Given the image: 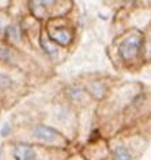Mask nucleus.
I'll return each mask as SVG.
<instances>
[{"mask_svg":"<svg viewBox=\"0 0 151 160\" xmlns=\"http://www.w3.org/2000/svg\"><path fill=\"white\" fill-rule=\"evenodd\" d=\"M143 50V35L139 31L128 33L118 43L117 53L125 64H132L140 57Z\"/></svg>","mask_w":151,"mask_h":160,"instance_id":"0eeeda50","label":"nucleus"},{"mask_svg":"<svg viewBox=\"0 0 151 160\" xmlns=\"http://www.w3.org/2000/svg\"><path fill=\"white\" fill-rule=\"evenodd\" d=\"M21 115V119L14 117L11 121L13 133L7 141L29 142L49 148H59V149L68 148L70 138H67L55 128L41 121L38 117H26L23 114Z\"/></svg>","mask_w":151,"mask_h":160,"instance_id":"f257e3e1","label":"nucleus"},{"mask_svg":"<svg viewBox=\"0 0 151 160\" xmlns=\"http://www.w3.org/2000/svg\"><path fill=\"white\" fill-rule=\"evenodd\" d=\"M27 4V12L38 22H46L49 19L64 17L67 14V7L72 3L70 2H59V0H29Z\"/></svg>","mask_w":151,"mask_h":160,"instance_id":"39448f33","label":"nucleus"},{"mask_svg":"<svg viewBox=\"0 0 151 160\" xmlns=\"http://www.w3.org/2000/svg\"><path fill=\"white\" fill-rule=\"evenodd\" d=\"M112 158L113 160H135V156L132 151L124 144H118L112 149Z\"/></svg>","mask_w":151,"mask_h":160,"instance_id":"1a4fd4ad","label":"nucleus"},{"mask_svg":"<svg viewBox=\"0 0 151 160\" xmlns=\"http://www.w3.org/2000/svg\"><path fill=\"white\" fill-rule=\"evenodd\" d=\"M0 67L23 72L30 80H44L49 78V67L44 65L31 54L6 43L0 38Z\"/></svg>","mask_w":151,"mask_h":160,"instance_id":"f03ea898","label":"nucleus"},{"mask_svg":"<svg viewBox=\"0 0 151 160\" xmlns=\"http://www.w3.org/2000/svg\"><path fill=\"white\" fill-rule=\"evenodd\" d=\"M2 110H4V101H3L2 95H0V114H2Z\"/></svg>","mask_w":151,"mask_h":160,"instance_id":"f8f14e48","label":"nucleus"},{"mask_svg":"<svg viewBox=\"0 0 151 160\" xmlns=\"http://www.w3.org/2000/svg\"><path fill=\"white\" fill-rule=\"evenodd\" d=\"M39 50L44 56V58L46 60L50 65H57V64L63 62L65 60V53L67 49L56 45L55 42H52L44 30V27H41V33H39Z\"/></svg>","mask_w":151,"mask_h":160,"instance_id":"6e6552de","label":"nucleus"},{"mask_svg":"<svg viewBox=\"0 0 151 160\" xmlns=\"http://www.w3.org/2000/svg\"><path fill=\"white\" fill-rule=\"evenodd\" d=\"M85 91L86 92H89V94H91L94 98H102L106 94V87H105V84L102 82L93 80V82H90L89 84L86 86Z\"/></svg>","mask_w":151,"mask_h":160,"instance_id":"9d476101","label":"nucleus"},{"mask_svg":"<svg viewBox=\"0 0 151 160\" xmlns=\"http://www.w3.org/2000/svg\"><path fill=\"white\" fill-rule=\"evenodd\" d=\"M31 90V80L21 71L0 67V95L4 101V110L15 106Z\"/></svg>","mask_w":151,"mask_h":160,"instance_id":"20e7f679","label":"nucleus"},{"mask_svg":"<svg viewBox=\"0 0 151 160\" xmlns=\"http://www.w3.org/2000/svg\"><path fill=\"white\" fill-rule=\"evenodd\" d=\"M67 158V149L59 148L19 141H4L0 145V160H65Z\"/></svg>","mask_w":151,"mask_h":160,"instance_id":"7ed1b4c3","label":"nucleus"},{"mask_svg":"<svg viewBox=\"0 0 151 160\" xmlns=\"http://www.w3.org/2000/svg\"><path fill=\"white\" fill-rule=\"evenodd\" d=\"M42 27L45 30L48 38L56 45L64 48V49H68L72 45L75 38V30L68 22V19L65 18V15L44 22Z\"/></svg>","mask_w":151,"mask_h":160,"instance_id":"423d86ee","label":"nucleus"},{"mask_svg":"<svg viewBox=\"0 0 151 160\" xmlns=\"http://www.w3.org/2000/svg\"><path fill=\"white\" fill-rule=\"evenodd\" d=\"M13 21V17L10 15V11L6 12V11H0V38L3 37V33H4L6 27L8 26V23Z\"/></svg>","mask_w":151,"mask_h":160,"instance_id":"9b49d317","label":"nucleus"},{"mask_svg":"<svg viewBox=\"0 0 151 160\" xmlns=\"http://www.w3.org/2000/svg\"><path fill=\"white\" fill-rule=\"evenodd\" d=\"M65 160H81V159L79 158H67Z\"/></svg>","mask_w":151,"mask_h":160,"instance_id":"ddd939ff","label":"nucleus"}]
</instances>
